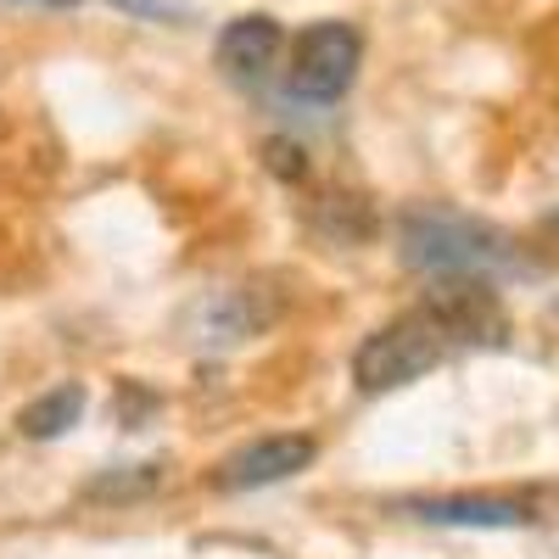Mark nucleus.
<instances>
[{"label":"nucleus","mask_w":559,"mask_h":559,"mask_svg":"<svg viewBox=\"0 0 559 559\" xmlns=\"http://www.w3.org/2000/svg\"><path fill=\"white\" fill-rule=\"evenodd\" d=\"M397 252L408 269L419 274H515L521 247L503 236V229L471 218V213H453V207H414L397 224Z\"/></svg>","instance_id":"1"},{"label":"nucleus","mask_w":559,"mask_h":559,"mask_svg":"<svg viewBox=\"0 0 559 559\" xmlns=\"http://www.w3.org/2000/svg\"><path fill=\"white\" fill-rule=\"evenodd\" d=\"M453 353L448 331L431 319V308L419 302L414 313H397L392 324H381L376 336H364V347L353 353V386L358 392H397L419 376H431V369Z\"/></svg>","instance_id":"2"},{"label":"nucleus","mask_w":559,"mask_h":559,"mask_svg":"<svg viewBox=\"0 0 559 559\" xmlns=\"http://www.w3.org/2000/svg\"><path fill=\"white\" fill-rule=\"evenodd\" d=\"M364 68V34L353 23H313L292 45L286 90L308 107H336Z\"/></svg>","instance_id":"3"},{"label":"nucleus","mask_w":559,"mask_h":559,"mask_svg":"<svg viewBox=\"0 0 559 559\" xmlns=\"http://www.w3.org/2000/svg\"><path fill=\"white\" fill-rule=\"evenodd\" d=\"M431 319L448 331L453 353L459 347H503L509 342V313L498 302V286L487 274H437L426 292Z\"/></svg>","instance_id":"4"},{"label":"nucleus","mask_w":559,"mask_h":559,"mask_svg":"<svg viewBox=\"0 0 559 559\" xmlns=\"http://www.w3.org/2000/svg\"><path fill=\"white\" fill-rule=\"evenodd\" d=\"M280 51H286V28H280L274 17H263V12L236 17V23L218 34V45H213L218 73H224L229 84H241V90L269 84L274 68H280Z\"/></svg>","instance_id":"5"},{"label":"nucleus","mask_w":559,"mask_h":559,"mask_svg":"<svg viewBox=\"0 0 559 559\" xmlns=\"http://www.w3.org/2000/svg\"><path fill=\"white\" fill-rule=\"evenodd\" d=\"M319 459V442L313 437H263V442H252V448H241L236 459L218 471V487H229V492H258V487H274V481H292V476H302L308 464Z\"/></svg>","instance_id":"6"},{"label":"nucleus","mask_w":559,"mask_h":559,"mask_svg":"<svg viewBox=\"0 0 559 559\" xmlns=\"http://www.w3.org/2000/svg\"><path fill=\"white\" fill-rule=\"evenodd\" d=\"M403 515L426 521V526H476V532H515V526H537L543 515L526 498H408Z\"/></svg>","instance_id":"7"},{"label":"nucleus","mask_w":559,"mask_h":559,"mask_svg":"<svg viewBox=\"0 0 559 559\" xmlns=\"http://www.w3.org/2000/svg\"><path fill=\"white\" fill-rule=\"evenodd\" d=\"M84 386H57V392H39L34 403H23V414H17V431L28 437V442H57V437H68L79 419H84Z\"/></svg>","instance_id":"8"},{"label":"nucleus","mask_w":559,"mask_h":559,"mask_svg":"<svg viewBox=\"0 0 559 559\" xmlns=\"http://www.w3.org/2000/svg\"><path fill=\"white\" fill-rule=\"evenodd\" d=\"M157 464H118V471H107L102 481H90L84 498H96V503H134V498H146L157 487Z\"/></svg>","instance_id":"9"},{"label":"nucleus","mask_w":559,"mask_h":559,"mask_svg":"<svg viewBox=\"0 0 559 559\" xmlns=\"http://www.w3.org/2000/svg\"><path fill=\"white\" fill-rule=\"evenodd\" d=\"M112 7L129 12V17H140V23H185V17H191L185 0H112Z\"/></svg>","instance_id":"10"},{"label":"nucleus","mask_w":559,"mask_h":559,"mask_svg":"<svg viewBox=\"0 0 559 559\" xmlns=\"http://www.w3.org/2000/svg\"><path fill=\"white\" fill-rule=\"evenodd\" d=\"M269 168H280L286 179H302V152L292 146V140H274V146H269Z\"/></svg>","instance_id":"11"},{"label":"nucleus","mask_w":559,"mask_h":559,"mask_svg":"<svg viewBox=\"0 0 559 559\" xmlns=\"http://www.w3.org/2000/svg\"><path fill=\"white\" fill-rule=\"evenodd\" d=\"M12 7H39V12H73L79 0H12Z\"/></svg>","instance_id":"12"},{"label":"nucleus","mask_w":559,"mask_h":559,"mask_svg":"<svg viewBox=\"0 0 559 559\" xmlns=\"http://www.w3.org/2000/svg\"><path fill=\"white\" fill-rule=\"evenodd\" d=\"M548 229H559V213H548Z\"/></svg>","instance_id":"13"}]
</instances>
